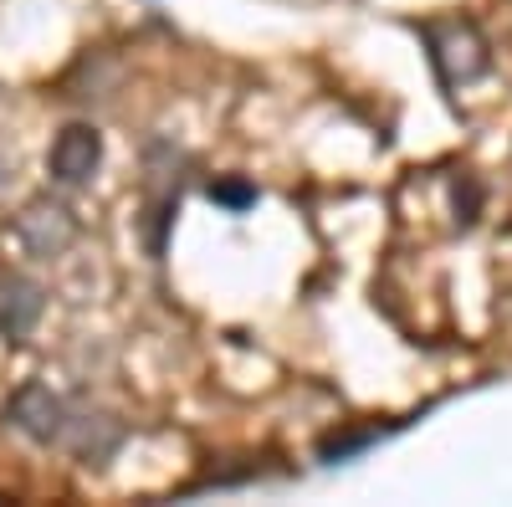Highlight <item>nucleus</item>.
<instances>
[{
  "label": "nucleus",
  "mask_w": 512,
  "mask_h": 507,
  "mask_svg": "<svg viewBox=\"0 0 512 507\" xmlns=\"http://www.w3.org/2000/svg\"><path fill=\"white\" fill-rule=\"evenodd\" d=\"M11 420H16L26 436H36V441H67V426H72L67 405H62L47 385H26V390L11 400Z\"/></svg>",
  "instance_id": "1"
},
{
  "label": "nucleus",
  "mask_w": 512,
  "mask_h": 507,
  "mask_svg": "<svg viewBox=\"0 0 512 507\" xmlns=\"http://www.w3.org/2000/svg\"><path fill=\"white\" fill-rule=\"evenodd\" d=\"M98 159H103V139L88 129V123H67V129L57 134V144H52V180L82 185L98 169Z\"/></svg>",
  "instance_id": "2"
},
{
  "label": "nucleus",
  "mask_w": 512,
  "mask_h": 507,
  "mask_svg": "<svg viewBox=\"0 0 512 507\" xmlns=\"http://www.w3.org/2000/svg\"><path fill=\"white\" fill-rule=\"evenodd\" d=\"M36 313H41V292H36V287H26V282H11L6 292H0V333L21 338V333L36 323Z\"/></svg>",
  "instance_id": "3"
},
{
  "label": "nucleus",
  "mask_w": 512,
  "mask_h": 507,
  "mask_svg": "<svg viewBox=\"0 0 512 507\" xmlns=\"http://www.w3.org/2000/svg\"><path fill=\"white\" fill-rule=\"evenodd\" d=\"M379 431L369 426V431H349V436H328L318 451H323V461H344V456H354V451H364L369 441H374Z\"/></svg>",
  "instance_id": "4"
},
{
  "label": "nucleus",
  "mask_w": 512,
  "mask_h": 507,
  "mask_svg": "<svg viewBox=\"0 0 512 507\" xmlns=\"http://www.w3.org/2000/svg\"><path fill=\"white\" fill-rule=\"evenodd\" d=\"M210 200H221V205L241 210V205H251V200H256V190H251L246 180H216V185H210Z\"/></svg>",
  "instance_id": "5"
}]
</instances>
